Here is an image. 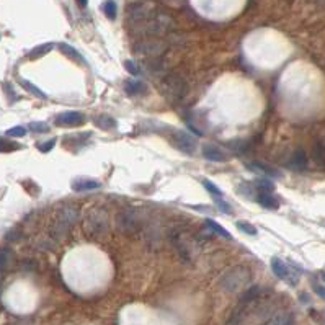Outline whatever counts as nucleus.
I'll use <instances>...</instances> for the list:
<instances>
[{"label": "nucleus", "mask_w": 325, "mask_h": 325, "mask_svg": "<svg viewBox=\"0 0 325 325\" xmlns=\"http://www.w3.org/2000/svg\"><path fill=\"white\" fill-rule=\"evenodd\" d=\"M307 165V157L304 154V150L297 149L292 152L291 159L288 160V167L292 168V170H304Z\"/></svg>", "instance_id": "nucleus-15"}, {"label": "nucleus", "mask_w": 325, "mask_h": 325, "mask_svg": "<svg viewBox=\"0 0 325 325\" xmlns=\"http://www.w3.org/2000/svg\"><path fill=\"white\" fill-rule=\"evenodd\" d=\"M248 281H250V271H248V268H245V266H235V268L226 271L221 276L219 284L226 291L235 292L239 289H242Z\"/></svg>", "instance_id": "nucleus-6"}, {"label": "nucleus", "mask_w": 325, "mask_h": 325, "mask_svg": "<svg viewBox=\"0 0 325 325\" xmlns=\"http://www.w3.org/2000/svg\"><path fill=\"white\" fill-rule=\"evenodd\" d=\"M204 222H206V226H208V227H211V229H212V232H216V234L222 235V237H224V239H232V235H230L229 232H227V230L224 229V227H222L221 224H217V222H214L212 219H206Z\"/></svg>", "instance_id": "nucleus-23"}, {"label": "nucleus", "mask_w": 325, "mask_h": 325, "mask_svg": "<svg viewBox=\"0 0 325 325\" xmlns=\"http://www.w3.org/2000/svg\"><path fill=\"white\" fill-rule=\"evenodd\" d=\"M101 10H103V13L110 20L116 18V3H114L113 0H106L103 5H101Z\"/></svg>", "instance_id": "nucleus-24"}, {"label": "nucleus", "mask_w": 325, "mask_h": 325, "mask_svg": "<svg viewBox=\"0 0 325 325\" xmlns=\"http://www.w3.org/2000/svg\"><path fill=\"white\" fill-rule=\"evenodd\" d=\"M324 278H325V276H324Z\"/></svg>", "instance_id": "nucleus-40"}, {"label": "nucleus", "mask_w": 325, "mask_h": 325, "mask_svg": "<svg viewBox=\"0 0 325 325\" xmlns=\"http://www.w3.org/2000/svg\"><path fill=\"white\" fill-rule=\"evenodd\" d=\"M216 206L221 209L222 212H226V214H230L232 212V209H230V206H227L226 201H222L221 198H216Z\"/></svg>", "instance_id": "nucleus-34"}, {"label": "nucleus", "mask_w": 325, "mask_h": 325, "mask_svg": "<svg viewBox=\"0 0 325 325\" xmlns=\"http://www.w3.org/2000/svg\"><path fill=\"white\" fill-rule=\"evenodd\" d=\"M173 144L178 150H181L186 155H193L195 150H196L198 142L193 136L188 134L185 131H177L175 136H173Z\"/></svg>", "instance_id": "nucleus-9"}, {"label": "nucleus", "mask_w": 325, "mask_h": 325, "mask_svg": "<svg viewBox=\"0 0 325 325\" xmlns=\"http://www.w3.org/2000/svg\"><path fill=\"white\" fill-rule=\"evenodd\" d=\"M16 147H18L16 144H12V142H8L0 137V152H3V150H10V149H16Z\"/></svg>", "instance_id": "nucleus-36"}, {"label": "nucleus", "mask_w": 325, "mask_h": 325, "mask_svg": "<svg viewBox=\"0 0 325 325\" xmlns=\"http://www.w3.org/2000/svg\"><path fill=\"white\" fill-rule=\"evenodd\" d=\"M95 124L101 129H105V131H110V129L116 128V121H114L113 118L108 116V114H100V116L95 118Z\"/></svg>", "instance_id": "nucleus-20"}, {"label": "nucleus", "mask_w": 325, "mask_h": 325, "mask_svg": "<svg viewBox=\"0 0 325 325\" xmlns=\"http://www.w3.org/2000/svg\"><path fill=\"white\" fill-rule=\"evenodd\" d=\"M52 46H54L52 43H46V44H41V46H36L33 51L28 52V57L30 59H38V57H43L46 52H49L52 49Z\"/></svg>", "instance_id": "nucleus-21"}, {"label": "nucleus", "mask_w": 325, "mask_h": 325, "mask_svg": "<svg viewBox=\"0 0 325 325\" xmlns=\"http://www.w3.org/2000/svg\"><path fill=\"white\" fill-rule=\"evenodd\" d=\"M146 90H147V87H146V83L141 82V80H126V82H124V92L131 97L142 95Z\"/></svg>", "instance_id": "nucleus-17"}, {"label": "nucleus", "mask_w": 325, "mask_h": 325, "mask_svg": "<svg viewBox=\"0 0 325 325\" xmlns=\"http://www.w3.org/2000/svg\"><path fill=\"white\" fill-rule=\"evenodd\" d=\"M237 190H239V195H244L245 198H255L257 195L255 186L250 183H240Z\"/></svg>", "instance_id": "nucleus-26"}, {"label": "nucleus", "mask_w": 325, "mask_h": 325, "mask_svg": "<svg viewBox=\"0 0 325 325\" xmlns=\"http://www.w3.org/2000/svg\"><path fill=\"white\" fill-rule=\"evenodd\" d=\"M77 3H79L80 8H85L87 7V0H77Z\"/></svg>", "instance_id": "nucleus-39"}, {"label": "nucleus", "mask_w": 325, "mask_h": 325, "mask_svg": "<svg viewBox=\"0 0 325 325\" xmlns=\"http://www.w3.org/2000/svg\"><path fill=\"white\" fill-rule=\"evenodd\" d=\"M203 183V186L206 188L209 193L212 195V196H216V198H222V191H221V188L217 185H214L212 181H209V180H203L201 181Z\"/></svg>", "instance_id": "nucleus-27"}, {"label": "nucleus", "mask_w": 325, "mask_h": 325, "mask_svg": "<svg viewBox=\"0 0 325 325\" xmlns=\"http://www.w3.org/2000/svg\"><path fill=\"white\" fill-rule=\"evenodd\" d=\"M114 226H116V230H119L121 234H136L142 226L141 212L134 208H123L114 216Z\"/></svg>", "instance_id": "nucleus-5"}, {"label": "nucleus", "mask_w": 325, "mask_h": 325, "mask_svg": "<svg viewBox=\"0 0 325 325\" xmlns=\"http://www.w3.org/2000/svg\"><path fill=\"white\" fill-rule=\"evenodd\" d=\"M247 168L255 173H260V175L263 177H281V172L276 170V168L266 165V163L263 162H253V163H247Z\"/></svg>", "instance_id": "nucleus-14"}, {"label": "nucleus", "mask_w": 325, "mask_h": 325, "mask_svg": "<svg viewBox=\"0 0 325 325\" xmlns=\"http://www.w3.org/2000/svg\"><path fill=\"white\" fill-rule=\"evenodd\" d=\"M292 319L289 314H278L275 319H271V322L268 325H291Z\"/></svg>", "instance_id": "nucleus-28"}, {"label": "nucleus", "mask_w": 325, "mask_h": 325, "mask_svg": "<svg viewBox=\"0 0 325 325\" xmlns=\"http://www.w3.org/2000/svg\"><path fill=\"white\" fill-rule=\"evenodd\" d=\"M70 188H72L74 191H79V193H82V191H90V190L100 188V181L93 180V178L77 177V178H74V180L70 181Z\"/></svg>", "instance_id": "nucleus-12"}, {"label": "nucleus", "mask_w": 325, "mask_h": 325, "mask_svg": "<svg viewBox=\"0 0 325 325\" xmlns=\"http://www.w3.org/2000/svg\"><path fill=\"white\" fill-rule=\"evenodd\" d=\"M253 199H255L260 206H263L266 209H278V206H279L278 199L275 196H271L270 193H266V191H258Z\"/></svg>", "instance_id": "nucleus-16"}, {"label": "nucleus", "mask_w": 325, "mask_h": 325, "mask_svg": "<svg viewBox=\"0 0 325 325\" xmlns=\"http://www.w3.org/2000/svg\"><path fill=\"white\" fill-rule=\"evenodd\" d=\"M56 146V139H51L49 142H44V144H39L38 147L41 152H49V150Z\"/></svg>", "instance_id": "nucleus-37"}, {"label": "nucleus", "mask_w": 325, "mask_h": 325, "mask_svg": "<svg viewBox=\"0 0 325 325\" xmlns=\"http://www.w3.org/2000/svg\"><path fill=\"white\" fill-rule=\"evenodd\" d=\"M8 250H0V273L3 271V268L7 266V261H8Z\"/></svg>", "instance_id": "nucleus-35"}, {"label": "nucleus", "mask_w": 325, "mask_h": 325, "mask_svg": "<svg viewBox=\"0 0 325 325\" xmlns=\"http://www.w3.org/2000/svg\"><path fill=\"white\" fill-rule=\"evenodd\" d=\"M314 291L317 292V294L322 297V299H325V288L324 286H319V284H315L314 286Z\"/></svg>", "instance_id": "nucleus-38"}, {"label": "nucleus", "mask_w": 325, "mask_h": 325, "mask_svg": "<svg viewBox=\"0 0 325 325\" xmlns=\"http://www.w3.org/2000/svg\"><path fill=\"white\" fill-rule=\"evenodd\" d=\"M25 132H26V129H25V128H21V126H18V128L8 129L7 134L10 136V137H21V136H25Z\"/></svg>", "instance_id": "nucleus-33"}, {"label": "nucleus", "mask_w": 325, "mask_h": 325, "mask_svg": "<svg viewBox=\"0 0 325 325\" xmlns=\"http://www.w3.org/2000/svg\"><path fill=\"white\" fill-rule=\"evenodd\" d=\"M203 157L211 160V162H226L227 154L214 144H204L203 146Z\"/></svg>", "instance_id": "nucleus-13"}, {"label": "nucleus", "mask_w": 325, "mask_h": 325, "mask_svg": "<svg viewBox=\"0 0 325 325\" xmlns=\"http://www.w3.org/2000/svg\"><path fill=\"white\" fill-rule=\"evenodd\" d=\"M83 229L92 237L105 235L110 229V216L103 208H92L83 217Z\"/></svg>", "instance_id": "nucleus-3"}, {"label": "nucleus", "mask_w": 325, "mask_h": 325, "mask_svg": "<svg viewBox=\"0 0 325 325\" xmlns=\"http://www.w3.org/2000/svg\"><path fill=\"white\" fill-rule=\"evenodd\" d=\"M173 30V18L165 12H159L155 10L154 15L150 16L147 21L141 25L129 26V31H131L132 36H154V38H162L168 36Z\"/></svg>", "instance_id": "nucleus-1"}, {"label": "nucleus", "mask_w": 325, "mask_h": 325, "mask_svg": "<svg viewBox=\"0 0 325 325\" xmlns=\"http://www.w3.org/2000/svg\"><path fill=\"white\" fill-rule=\"evenodd\" d=\"M162 95L168 101H180L188 92V83L178 74H167L162 79Z\"/></svg>", "instance_id": "nucleus-4"}, {"label": "nucleus", "mask_w": 325, "mask_h": 325, "mask_svg": "<svg viewBox=\"0 0 325 325\" xmlns=\"http://www.w3.org/2000/svg\"><path fill=\"white\" fill-rule=\"evenodd\" d=\"M85 123V116L80 111H65V113L57 114L54 119L56 126L62 128H74V126H82Z\"/></svg>", "instance_id": "nucleus-10"}, {"label": "nucleus", "mask_w": 325, "mask_h": 325, "mask_svg": "<svg viewBox=\"0 0 325 325\" xmlns=\"http://www.w3.org/2000/svg\"><path fill=\"white\" fill-rule=\"evenodd\" d=\"M324 157H325V152H324L322 146L315 144V147H314V159L317 160L319 163H324Z\"/></svg>", "instance_id": "nucleus-31"}, {"label": "nucleus", "mask_w": 325, "mask_h": 325, "mask_svg": "<svg viewBox=\"0 0 325 325\" xmlns=\"http://www.w3.org/2000/svg\"><path fill=\"white\" fill-rule=\"evenodd\" d=\"M237 227L242 232H245L248 235H257V227H253L252 224H248L245 221H237Z\"/></svg>", "instance_id": "nucleus-29"}, {"label": "nucleus", "mask_w": 325, "mask_h": 325, "mask_svg": "<svg viewBox=\"0 0 325 325\" xmlns=\"http://www.w3.org/2000/svg\"><path fill=\"white\" fill-rule=\"evenodd\" d=\"M154 7L149 3H139L134 2L126 8V18H128V26L141 25L144 21H147L150 16L154 15Z\"/></svg>", "instance_id": "nucleus-8"}, {"label": "nucleus", "mask_w": 325, "mask_h": 325, "mask_svg": "<svg viewBox=\"0 0 325 325\" xmlns=\"http://www.w3.org/2000/svg\"><path fill=\"white\" fill-rule=\"evenodd\" d=\"M30 129H31V131H33V132H46L48 129H49V126H48L46 123H33V124H31V126H30Z\"/></svg>", "instance_id": "nucleus-32"}, {"label": "nucleus", "mask_w": 325, "mask_h": 325, "mask_svg": "<svg viewBox=\"0 0 325 325\" xmlns=\"http://www.w3.org/2000/svg\"><path fill=\"white\" fill-rule=\"evenodd\" d=\"M168 43H165L163 39L160 38H154V36H146L141 38L139 41L134 44V52L137 56L142 57H159L160 54L167 51Z\"/></svg>", "instance_id": "nucleus-7"}, {"label": "nucleus", "mask_w": 325, "mask_h": 325, "mask_svg": "<svg viewBox=\"0 0 325 325\" xmlns=\"http://www.w3.org/2000/svg\"><path fill=\"white\" fill-rule=\"evenodd\" d=\"M59 51H61L64 56H67L69 59L75 61V62H77V64H80V65L85 64V61H83V56L80 54V52H79L77 49H74L72 46H69L67 43H61V44H59Z\"/></svg>", "instance_id": "nucleus-18"}, {"label": "nucleus", "mask_w": 325, "mask_h": 325, "mask_svg": "<svg viewBox=\"0 0 325 325\" xmlns=\"http://www.w3.org/2000/svg\"><path fill=\"white\" fill-rule=\"evenodd\" d=\"M146 67H147V70L150 72V75H160V74H163L165 75V64H162L157 57H150L149 61H146Z\"/></svg>", "instance_id": "nucleus-19"}, {"label": "nucleus", "mask_w": 325, "mask_h": 325, "mask_svg": "<svg viewBox=\"0 0 325 325\" xmlns=\"http://www.w3.org/2000/svg\"><path fill=\"white\" fill-rule=\"evenodd\" d=\"M20 83H21V85H23L30 93H33L34 97H38V98H41V100L46 98V93L41 92L36 85H33V83H31V82H28V80H20Z\"/></svg>", "instance_id": "nucleus-25"}, {"label": "nucleus", "mask_w": 325, "mask_h": 325, "mask_svg": "<svg viewBox=\"0 0 325 325\" xmlns=\"http://www.w3.org/2000/svg\"><path fill=\"white\" fill-rule=\"evenodd\" d=\"M124 69H126L131 75H139L141 74L139 65H136L134 61H124Z\"/></svg>", "instance_id": "nucleus-30"}, {"label": "nucleus", "mask_w": 325, "mask_h": 325, "mask_svg": "<svg viewBox=\"0 0 325 325\" xmlns=\"http://www.w3.org/2000/svg\"><path fill=\"white\" fill-rule=\"evenodd\" d=\"M271 270H273V273L278 276L279 279H284V281H288L289 284L297 283V276L292 275L291 268H289L283 260H279L278 257L271 258Z\"/></svg>", "instance_id": "nucleus-11"}, {"label": "nucleus", "mask_w": 325, "mask_h": 325, "mask_svg": "<svg viewBox=\"0 0 325 325\" xmlns=\"http://www.w3.org/2000/svg\"><path fill=\"white\" fill-rule=\"evenodd\" d=\"M77 217H79L77 208H74V206H62L59 211L56 212L54 221H52V224H51L49 235L52 239H56V240L65 237V235L70 232L72 226H75V222H77Z\"/></svg>", "instance_id": "nucleus-2"}, {"label": "nucleus", "mask_w": 325, "mask_h": 325, "mask_svg": "<svg viewBox=\"0 0 325 325\" xmlns=\"http://www.w3.org/2000/svg\"><path fill=\"white\" fill-rule=\"evenodd\" d=\"M255 188H258V191H266V193H271V191L275 190V183L270 180V178H257Z\"/></svg>", "instance_id": "nucleus-22"}]
</instances>
